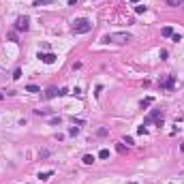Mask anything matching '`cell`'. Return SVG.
Segmentation results:
<instances>
[{
  "label": "cell",
  "instance_id": "1",
  "mask_svg": "<svg viewBox=\"0 0 184 184\" xmlns=\"http://www.w3.org/2000/svg\"><path fill=\"white\" fill-rule=\"evenodd\" d=\"M103 43H116V45H124L128 41H133V35H128V32H111V35H105Z\"/></svg>",
  "mask_w": 184,
  "mask_h": 184
},
{
  "label": "cell",
  "instance_id": "2",
  "mask_svg": "<svg viewBox=\"0 0 184 184\" xmlns=\"http://www.w3.org/2000/svg\"><path fill=\"white\" fill-rule=\"evenodd\" d=\"M71 30L75 32V35H86V32L92 30V22H90V19H86V17H79V19H75V22H73Z\"/></svg>",
  "mask_w": 184,
  "mask_h": 184
},
{
  "label": "cell",
  "instance_id": "3",
  "mask_svg": "<svg viewBox=\"0 0 184 184\" xmlns=\"http://www.w3.org/2000/svg\"><path fill=\"white\" fill-rule=\"evenodd\" d=\"M15 30H19V32H28V30H30V17H28V15H19L17 22H15Z\"/></svg>",
  "mask_w": 184,
  "mask_h": 184
},
{
  "label": "cell",
  "instance_id": "4",
  "mask_svg": "<svg viewBox=\"0 0 184 184\" xmlns=\"http://www.w3.org/2000/svg\"><path fill=\"white\" fill-rule=\"evenodd\" d=\"M56 54H51V51H47V54H41L39 51V60H41V62H45V64H54V62H56Z\"/></svg>",
  "mask_w": 184,
  "mask_h": 184
},
{
  "label": "cell",
  "instance_id": "5",
  "mask_svg": "<svg viewBox=\"0 0 184 184\" xmlns=\"http://www.w3.org/2000/svg\"><path fill=\"white\" fill-rule=\"evenodd\" d=\"M159 86L163 88V90H171V88H173V77H171V75H167V77H163V79L159 81Z\"/></svg>",
  "mask_w": 184,
  "mask_h": 184
},
{
  "label": "cell",
  "instance_id": "6",
  "mask_svg": "<svg viewBox=\"0 0 184 184\" xmlns=\"http://www.w3.org/2000/svg\"><path fill=\"white\" fill-rule=\"evenodd\" d=\"M159 118H163V109H154V111H152V114H150L148 118L144 120V126H148L150 122H154V120H159Z\"/></svg>",
  "mask_w": 184,
  "mask_h": 184
},
{
  "label": "cell",
  "instance_id": "7",
  "mask_svg": "<svg viewBox=\"0 0 184 184\" xmlns=\"http://www.w3.org/2000/svg\"><path fill=\"white\" fill-rule=\"evenodd\" d=\"M43 97L45 99H54V97H60V90H58V88H47V90H45V94H43Z\"/></svg>",
  "mask_w": 184,
  "mask_h": 184
},
{
  "label": "cell",
  "instance_id": "8",
  "mask_svg": "<svg viewBox=\"0 0 184 184\" xmlns=\"http://www.w3.org/2000/svg\"><path fill=\"white\" fill-rule=\"evenodd\" d=\"M152 103H154V99H152V97H146V99H141L139 107H141V109H148V107L152 105Z\"/></svg>",
  "mask_w": 184,
  "mask_h": 184
},
{
  "label": "cell",
  "instance_id": "9",
  "mask_svg": "<svg viewBox=\"0 0 184 184\" xmlns=\"http://www.w3.org/2000/svg\"><path fill=\"white\" fill-rule=\"evenodd\" d=\"M94 161H97V159H94V156H92V154H86V156H84V159H81V163H84V165H92V163H94Z\"/></svg>",
  "mask_w": 184,
  "mask_h": 184
},
{
  "label": "cell",
  "instance_id": "10",
  "mask_svg": "<svg viewBox=\"0 0 184 184\" xmlns=\"http://www.w3.org/2000/svg\"><path fill=\"white\" fill-rule=\"evenodd\" d=\"M45 4H54V0H35L32 6H45Z\"/></svg>",
  "mask_w": 184,
  "mask_h": 184
},
{
  "label": "cell",
  "instance_id": "11",
  "mask_svg": "<svg viewBox=\"0 0 184 184\" xmlns=\"http://www.w3.org/2000/svg\"><path fill=\"white\" fill-rule=\"evenodd\" d=\"M51 176H54L51 169H49V171H41V173H39V180H49Z\"/></svg>",
  "mask_w": 184,
  "mask_h": 184
},
{
  "label": "cell",
  "instance_id": "12",
  "mask_svg": "<svg viewBox=\"0 0 184 184\" xmlns=\"http://www.w3.org/2000/svg\"><path fill=\"white\" fill-rule=\"evenodd\" d=\"M161 32H163V37H173V28H171V26H165Z\"/></svg>",
  "mask_w": 184,
  "mask_h": 184
},
{
  "label": "cell",
  "instance_id": "13",
  "mask_svg": "<svg viewBox=\"0 0 184 184\" xmlns=\"http://www.w3.org/2000/svg\"><path fill=\"white\" fill-rule=\"evenodd\" d=\"M26 92H32V94H37V92H41V88H39V86H35V84H30V86H26Z\"/></svg>",
  "mask_w": 184,
  "mask_h": 184
},
{
  "label": "cell",
  "instance_id": "14",
  "mask_svg": "<svg viewBox=\"0 0 184 184\" xmlns=\"http://www.w3.org/2000/svg\"><path fill=\"white\" fill-rule=\"evenodd\" d=\"M146 11H148V6H144V4H137V6H135V13H137V15H144Z\"/></svg>",
  "mask_w": 184,
  "mask_h": 184
},
{
  "label": "cell",
  "instance_id": "15",
  "mask_svg": "<svg viewBox=\"0 0 184 184\" xmlns=\"http://www.w3.org/2000/svg\"><path fill=\"white\" fill-rule=\"evenodd\" d=\"M35 114H37V116H49L51 109H35Z\"/></svg>",
  "mask_w": 184,
  "mask_h": 184
},
{
  "label": "cell",
  "instance_id": "16",
  "mask_svg": "<svg viewBox=\"0 0 184 184\" xmlns=\"http://www.w3.org/2000/svg\"><path fill=\"white\" fill-rule=\"evenodd\" d=\"M99 159H109V150H101V152H99Z\"/></svg>",
  "mask_w": 184,
  "mask_h": 184
},
{
  "label": "cell",
  "instance_id": "17",
  "mask_svg": "<svg viewBox=\"0 0 184 184\" xmlns=\"http://www.w3.org/2000/svg\"><path fill=\"white\" fill-rule=\"evenodd\" d=\"M167 4H169V6H180L182 0H167Z\"/></svg>",
  "mask_w": 184,
  "mask_h": 184
},
{
  "label": "cell",
  "instance_id": "18",
  "mask_svg": "<svg viewBox=\"0 0 184 184\" xmlns=\"http://www.w3.org/2000/svg\"><path fill=\"white\" fill-rule=\"evenodd\" d=\"M6 39L13 41V43H17V35H15V32H9V35H6Z\"/></svg>",
  "mask_w": 184,
  "mask_h": 184
},
{
  "label": "cell",
  "instance_id": "19",
  "mask_svg": "<svg viewBox=\"0 0 184 184\" xmlns=\"http://www.w3.org/2000/svg\"><path fill=\"white\" fill-rule=\"evenodd\" d=\"M77 133H79V128H77V126H71V128H69V135H71V137H75Z\"/></svg>",
  "mask_w": 184,
  "mask_h": 184
},
{
  "label": "cell",
  "instance_id": "20",
  "mask_svg": "<svg viewBox=\"0 0 184 184\" xmlns=\"http://www.w3.org/2000/svg\"><path fill=\"white\" fill-rule=\"evenodd\" d=\"M19 77H22V69H15L13 71V79H19Z\"/></svg>",
  "mask_w": 184,
  "mask_h": 184
},
{
  "label": "cell",
  "instance_id": "21",
  "mask_svg": "<svg viewBox=\"0 0 184 184\" xmlns=\"http://www.w3.org/2000/svg\"><path fill=\"white\" fill-rule=\"evenodd\" d=\"M49 156V150H43V152H39V159H47Z\"/></svg>",
  "mask_w": 184,
  "mask_h": 184
},
{
  "label": "cell",
  "instance_id": "22",
  "mask_svg": "<svg viewBox=\"0 0 184 184\" xmlns=\"http://www.w3.org/2000/svg\"><path fill=\"white\" fill-rule=\"evenodd\" d=\"M159 56H161V60H167V56H169V54H167V49H161V54H159Z\"/></svg>",
  "mask_w": 184,
  "mask_h": 184
},
{
  "label": "cell",
  "instance_id": "23",
  "mask_svg": "<svg viewBox=\"0 0 184 184\" xmlns=\"http://www.w3.org/2000/svg\"><path fill=\"white\" fill-rule=\"evenodd\" d=\"M171 41H173V43H178V41H182V35H176V32H173V37H171Z\"/></svg>",
  "mask_w": 184,
  "mask_h": 184
},
{
  "label": "cell",
  "instance_id": "24",
  "mask_svg": "<svg viewBox=\"0 0 184 184\" xmlns=\"http://www.w3.org/2000/svg\"><path fill=\"white\" fill-rule=\"evenodd\" d=\"M146 131H148V128H146V126H144V124H141V126H139V128H137V133H139V135H146Z\"/></svg>",
  "mask_w": 184,
  "mask_h": 184
},
{
  "label": "cell",
  "instance_id": "25",
  "mask_svg": "<svg viewBox=\"0 0 184 184\" xmlns=\"http://www.w3.org/2000/svg\"><path fill=\"white\" fill-rule=\"evenodd\" d=\"M60 122H62V118H60V116H58V118H51V124H60Z\"/></svg>",
  "mask_w": 184,
  "mask_h": 184
},
{
  "label": "cell",
  "instance_id": "26",
  "mask_svg": "<svg viewBox=\"0 0 184 184\" xmlns=\"http://www.w3.org/2000/svg\"><path fill=\"white\" fill-rule=\"evenodd\" d=\"M124 144L126 146H133V137H124Z\"/></svg>",
  "mask_w": 184,
  "mask_h": 184
},
{
  "label": "cell",
  "instance_id": "27",
  "mask_svg": "<svg viewBox=\"0 0 184 184\" xmlns=\"http://www.w3.org/2000/svg\"><path fill=\"white\" fill-rule=\"evenodd\" d=\"M2 75H6V73H4V69H2V66H0V79H2Z\"/></svg>",
  "mask_w": 184,
  "mask_h": 184
},
{
  "label": "cell",
  "instance_id": "28",
  "mask_svg": "<svg viewBox=\"0 0 184 184\" xmlns=\"http://www.w3.org/2000/svg\"><path fill=\"white\" fill-rule=\"evenodd\" d=\"M131 2H133V4H137V2H139V0H131Z\"/></svg>",
  "mask_w": 184,
  "mask_h": 184
},
{
  "label": "cell",
  "instance_id": "29",
  "mask_svg": "<svg viewBox=\"0 0 184 184\" xmlns=\"http://www.w3.org/2000/svg\"><path fill=\"white\" fill-rule=\"evenodd\" d=\"M180 150H182V152H184V144H182V146H180Z\"/></svg>",
  "mask_w": 184,
  "mask_h": 184
},
{
  "label": "cell",
  "instance_id": "30",
  "mask_svg": "<svg viewBox=\"0 0 184 184\" xmlns=\"http://www.w3.org/2000/svg\"><path fill=\"white\" fill-rule=\"evenodd\" d=\"M2 99H4V97H2V94H0V101H2Z\"/></svg>",
  "mask_w": 184,
  "mask_h": 184
}]
</instances>
